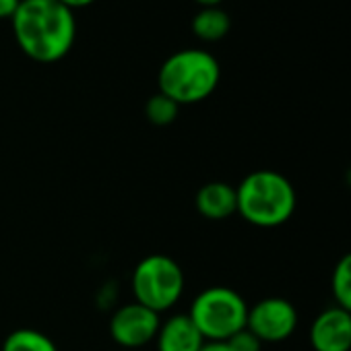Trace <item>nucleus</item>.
<instances>
[{
    "label": "nucleus",
    "mask_w": 351,
    "mask_h": 351,
    "mask_svg": "<svg viewBox=\"0 0 351 351\" xmlns=\"http://www.w3.org/2000/svg\"><path fill=\"white\" fill-rule=\"evenodd\" d=\"M330 293H332L335 306L351 314V250L345 252L332 269Z\"/></svg>",
    "instance_id": "13"
},
{
    "label": "nucleus",
    "mask_w": 351,
    "mask_h": 351,
    "mask_svg": "<svg viewBox=\"0 0 351 351\" xmlns=\"http://www.w3.org/2000/svg\"><path fill=\"white\" fill-rule=\"evenodd\" d=\"M232 19L219 7L201 9L193 19V34L203 42H219L230 34Z\"/></svg>",
    "instance_id": "11"
},
{
    "label": "nucleus",
    "mask_w": 351,
    "mask_h": 351,
    "mask_svg": "<svg viewBox=\"0 0 351 351\" xmlns=\"http://www.w3.org/2000/svg\"><path fill=\"white\" fill-rule=\"evenodd\" d=\"M201 351H234L230 347L228 341H211V343H205Z\"/></svg>",
    "instance_id": "17"
},
{
    "label": "nucleus",
    "mask_w": 351,
    "mask_h": 351,
    "mask_svg": "<svg viewBox=\"0 0 351 351\" xmlns=\"http://www.w3.org/2000/svg\"><path fill=\"white\" fill-rule=\"evenodd\" d=\"M159 324L161 314L149 310L138 302H128L114 310V314L110 316L108 330L118 347L126 351H136L155 341Z\"/></svg>",
    "instance_id": "6"
},
{
    "label": "nucleus",
    "mask_w": 351,
    "mask_h": 351,
    "mask_svg": "<svg viewBox=\"0 0 351 351\" xmlns=\"http://www.w3.org/2000/svg\"><path fill=\"white\" fill-rule=\"evenodd\" d=\"M3 351H58V347L38 328H17L3 341Z\"/></svg>",
    "instance_id": "12"
},
{
    "label": "nucleus",
    "mask_w": 351,
    "mask_h": 351,
    "mask_svg": "<svg viewBox=\"0 0 351 351\" xmlns=\"http://www.w3.org/2000/svg\"><path fill=\"white\" fill-rule=\"evenodd\" d=\"M238 215L261 230L285 226L298 207V193L287 176L275 169H256L236 186Z\"/></svg>",
    "instance_id": "2"
},
{
    "label": "nucleus",
    "mask_w": 351,
    "mask_h": 351,
    "mask_svg": "<svg viewBox=\"0 0 351 351\" xmlns=\"http://www.w3.org/2000/svg\"><path fill=\"white\" fill-rule=\"evenodd\" d=\"M345 182H347V186L351 189V165H349L347 171H345Z\"/></svg>",
    "instance_id": "20"
},
{
    "label": "nucleus",
    "mask_w": 351,
    "mask_h": 351,
    "mask_svg": "<svg viewBox=\"0 0 351 351\" xmlns=\"http://www.w3.org/2000/svg\"><path fill=\"white\" fill-rule=\"evenodd\" d=\"M120 351H126V349H120Z\"/></svg>",
    "instance_id": "21"
},
{
    "label": "nucleus",
    "mask_w": 351,
    "mask_h": 351,
    "mask_svg": "<svg viewBox=\"0 0 351 351\" xmlns=\"http://www.w3.org/2000/svg\"><path fill=\"white\" fill-rule=\"evenodd\" d=\"M207 341L195 326L189 314H171L161 320L155 347L157 351H201Z\"/></svg>",
    "instance_id": "9"
},
{
    "label": "nucleus",
    "mask_w": 351,
    "mask_h": 351,
    "mask_svg": "<svg viewBox=\"0 0 351 351\" xmlns=\"http://www.w3.org/2000/svg\"><path fill=\"white\" fill-rule=\"evenodd\" d=\"M11 27L21 52L40 64L60 62L77 40L75 11L60 0H21Z\"/></svg>",
    "instance_id": "1"
},
{
    "label": "nucleus",
    "mask_w": 351,
    "mask_h": 351,
    "mask_svg": "<svg viewBox=\"0 0 351 351\" xmlns=\"http://www.w3.org/2000/svg\"><path fill=\"white\" fill-rule=\"evenodd\" d=\"M178 114H180V106L159 91L155 95H151L145 104V116L155 126H169L176 118H178Z\"/></svg>",
    "instance_id": "14"
},
{
    "label": "nucleus",
    "mask_w": 351,
    "mask_h": 351,
    "mask_svg": "<svg viewBox=\"0 0 351 351\" xmlns=\"http://www.w3.org/2000/svg\"><path fill=\"white\" fill-rule=\"evenodd\" d=\"M184 269L167 254L145 256L136 263L130 277L134 302L157 314H163L178 304L184 295Z\"/></svg>",
    "instance_id": "5"
},
{
    "label": "nucleus",
    "mask_w": 351,
    "mask_h": 351,
    "mask_svg": "<svg viewBox=\"0 0 351 351\" xmlns=\"http://www.w3.org/2000/svg\"><path fill=\"white\" fill-rule=\"evenodd\" d=\"M195 3L201 7V9H209V7H219L223 0H195Z\"/></svg>",
    "instance_id": "19"
},
{
    "label": "nucleus",
    "mask_w": 351,
    "mask_h": 351,
    "mask_svg": "<svg viewBox=\"0 0 351 351\" xmlns=\"http://www.w3.org/2000/svg\"><path fill=\"white\" fill-rule=\"evenodd\" d=\"M228 343L234 351H263V341L256 335H252L248 328L236 332L232 339H228Z\"/></svg>",
    "instance_id": "15"
},
{
    "label": "nucleus",
    "mask_w": 351,
    "mask_h": 351,
    "mask_svg": "<svg viewBox=\"0 0 351 351\" xmlns=\"http://www.w3.org/2000/svg\"><path fill=\"white\" fill-rule=\"evenodd\" d=\"M248 304L246 300L232 287L211 285L195 295L191 310L186 312L203 339L211 341H228L242 328H246L248 320Z\"/></svg>",
    "instance_id": "4"
},
{
    "label": "nucleus",
    "mask_w": 351,
    "mask_h": 351,
    "mask_svg": "<svg viewBox=\"0 0 351 351\" xmlns=\"http://www.w3.org/2000/svg\"><path fill=\"white\" fill-rule=\"evenodd\" d=\"M62 5H66L69 9L77 11V9H85V7H91L93 3H97V0H60Z\"/></svg>",
    "instance_id": "18"
},
{
    "label": "nucleus",
    "mask_w": 351,
    "mask_h": 351,
    "mask_svg": "<svg viewBox=\"0 0 351 351\" xmlns=\"http://www.w3.org/2000/svg\"><path fill=\"white\" fill-rule=\"evenodd\" d=\"M314 351H351V314L328 306L316 314L308 332Z\"/></svg>",
    "instance_id": "8"
},
{
    "label": "nucleus",
    "mask_w": 351,
    "mask_h": 351,
    "mask_svg": "<svg viewBox=\"0 0 351 351\" xmlns=\"http://www.w3.org/2000/svg\"><path fill=\"white\" fill-rule=\"evenodd\" d=\"M19 3H21V0H0V21H3V19H13Z\"/></svg>",
    "instance_id": "16"
},
{
    "label": "nucleus",
    "mask_w": 351,
    "mask_h": 351,
    "mask_svg": "<svg viewBox=\"0 0 351 351\" xmlns=\"http://www.w3.org/2000/svg\"><path fill=\"white\" fill-rule=\"evenodd\" d=\"M300 316L295 306L279 295L263 298L248 308L246 328L256 335L263 343L287 341L298 328Z\"/></svg>",
    "instance_id": "7"
},
{
    "label": "nucleus",
    "mask_w": 351,
    "mask_h": 351,
    "mask_svg": "<svg viewBox=\"0 0 351 351\" xmlns=\"http://www.w3.org/2000/svg\"><path fill=\"white\" fill-rule=\"evenodd\" d=\"M195 207L201 217L209 221H226L238 213L236 186L228 182H209L199 189L195 197Z\"/></svg>",
    "instance_id": "10"
},
{
    "label": "nucleus",
    "mask_w": 351,
    "mask_h": 351,
    "mask_svg": "<svg viewBox=\"0 0 351 351\" xmlns=\"http://www.w3.org/2000/svg\"><path fill=\"white\" fill-rule=\"evenodd\" d=\"M219 81V60L201 48H186L167 56L157 73L159 93L173 99L178 106L205 101L215 93Z\"/></svg>",
    "instance_id": "3"
}]
</instances>
